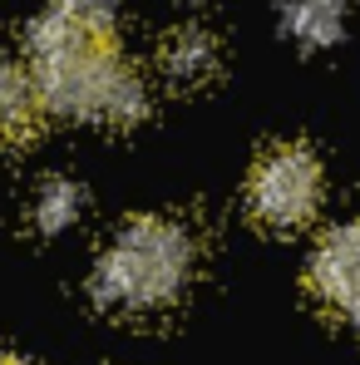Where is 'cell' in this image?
Here are the masks:
<instances>
[{"label": "cell", "mask_w": 360, "mask_h": 365, "mask_svg": "<svg viewBox=\"0 0 360 365\" xmlns=\"http://www.w3.org/2000/svg\"><path fill=\"white\" fill-rule=\"evenodd\" d=\"M25 55L40 109L50 114L109 123V128H128L148 114V89L138 69L114 50V35H94L74 25L55 5L30 25Z\"/></svg>", "instance_id": "obj_1"}, {"label": "cell", "mask_w": 360, "mask_h": 365, "mask_svg": "<svg viewBox=\"0 0 360 365\" xmlns=\"http://www.w3.org/2000/svg\"><path fill=\"white\" fill-rule=\"evenodd\" d=\"M197 242L178 217H133L109 237L89 272L94 306L114 316H153L187 292Z\"/></svg>", "instance_id": "obj_2"}, {"label": "cell", "mask_w": 360, "mask_h": 365, "mask_svg": "<svg viewBox=\"0 0 360 365\" xmlns=\"http://www.w3.org/2000/svg\"><path fill=\"white\" fill-rule=\"evenodd\" d=\"M321 207V163L311 148L301 143H277L252 163L247 178V212L272 227V232H292L311 212Z\"/></svg>", "instance_id": "obj_3"}, {"label": "cell", "mask_w": 360, "mask_h": 365, "mask_svg": "<svg viewBox=\"0 0 360 365\" xmlns=\"http://www.w3.org/2000/svg\"><path fill=\"white\" fill-rule=\"evenodd\" d=\"M306 277H311V292L360 331V217L321 237Z\"/></svg>", "instance_id": "obj_4"}, {"label": "cell", "mask_w": 360, "mask_h": 365, "mask_svg": "<svg viewBox=\"0 0 360 365\" xmlns=\"http://www.w3.org/2000/svg\"><path fill=\"white\" fill-rule=\"evenodd\" d=\"M158 69H163V79L178 84V89H202V84H212L217 69H222V40H217L207 25L187 20V25H178V30L163 35V45H158Z\"/></svg>", "instance_id": "obj_5"}, {"label": "cell", "mask_w": 360, "mask_h": 365, "mask_svg": "<svg viewBox=\"0 0 360 365\" xmlns=\"http://www.w3.org/2000/svg\"><path fill=\"white\" fill-rule=\"evenodd\" d=\"M40 123V94L25 64L0 55V148L5 143H25Z\"/></svg>", "instance_id": "obj_6"}, {"label": "cell", "mask_w": 360, "mask_h": 365, "mask_svg": "<svg viewBox=\"0 0 360 365\" xmlns=\"http://www.w3.org/2000/svg\"><path fill=\"white\" fill-rule=\"evenodd\" d=\"M282 30L306 50L336 45L346 30V0H282Z\"/></svg>", "instance_id": "obj_7"}, {"label": "cell", "mask_w": 360, "mask_h": 365, "mask_svg": "<svg viewBox=\"0 0 360 365\" xmlns=\"http://www.w3.org/2000/svg\"><path fill=\"white\" fill-rule=\"evenodd\" d=\"M84 212V187L69 178H45L35 187V202H30V222L40 232H64L69 222H79Z\"/></svg>", "instance_id": "obj_8"}, {"label": "cell", "mask_w": 360, "mask_h": 365, "mask_svg": "<svg viewBox=\"0 0 360 365\" xmlns=\"http://www.w3.org/2000/svg\"><path fill=\"white\" fill-rule=\"evenodd\" d=\"M119 5H123V0H55V10H64L74 25L94 30V35H114Z\"/></svg>", "instance_id": "obj_9"}, {"label": "cell", "mask_w": 360, "mask_h": 365, "mask_svg": "<svg viewBox=\"0 0 360 365\" xmlns=\"http://www.w3.org/2000/svg\"><path fill=\"white\" fill-rule=\"evenodd\" d=\"M0 365H25V361H15V356H0Z\"/></svg>", "instance_id": "obj_10"}]
</instances>
